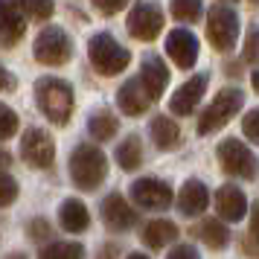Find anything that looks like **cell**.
<instances>
[{"mask_svg":"<svg viewBox=\"0 0 259 259\" xmlns=\"http://www.w3.org/2000/svg\"><path fill=\"white\" fill-rule=\"evenodd\" d=\"M140 84L146 88V94L152 102H157L160 96H163L166 84H169V67L163 64V59H157V56H146L143 59V70H140Z\"/></svg>","mask_w":259,"mask_h":259,"instance_id":"14","label":"cell"},{"mask_svg":"<svg viewBox=\"0 0 259 259\" xmlns=\"http://www.w3.org/2000/svg\"><path fill=\"white\" fill-rule=\"evenodd\" d=\"M18 125H21L18 114H15L9 105H3V102H0V140H9V137H15Z\"/></svg>","mask_w":259,"mask_h":259,"instance_id":"28","label":"cell"},{"mask_svg":"<svg viewBox=\"0 0 259 259\" xmlns=\"http://www.w3.org/2000/svg\"><path fill=\"white\" fill-rule=\"evenodd\" d=\"M88 131H91V137H96V140H111V137H117L119 131V119L111 114V111H96L94 117H91V122H88Z\"/></svg>","mask_w":259,"mask_h":259,"instance_id":"24","label":"cell"},{"mask_svg":"<svg viewBox=\"0 0 259 259\" xmlns=\"http://www.w3.org/2000/svg\"><path fill=\"white\" fill-rule=\"evenodd\" d=\"M163 29V12L152 0H137L128 12V32L137 41H154Z\"/></svg>","mask_w":259,"mask_h":259,"instance_id":"9","label":"cell"},{"mask_svg":"<svg viewBox=\"0 0 259 259\" xmlns=\"http://www.w3.org/2000/svg\"><path fill=\"white\" fill-rule=\"evenodd\" d=\"M9 160H12L9 152H3V149H0V166H9Z\"/></svg>","mask_w":259,"mask_h":259,"instance_id":"38","label":"cell"},{"mask_svg":"<svg viewBox=\"0 0 259 259\" xmlns=\"http://www.w3.org/2000/svg\"><path fill=\"white\" fill-rule=\"evenodd\" d=\"M207 82H210L207 73H198V76L187 79V82L172 94V99H169V111L178 114V117H189V114H195L201 96H204V91H207Z\"/></svg>","mask_w":259,"mask_h":259,"instance_id":"11","label":"cell"},{"mask_svg":"<svg viewBox=\"0 0 259 259\" xmlns=\"http://www.w3.org/2000/svg\"><path fill=\"white\" fill-rule=\"evenodd\" d=\"M91 3H94L96 12L117 15V12H122V9H125V3H128V0H91Z\"/></svg>","mask_w":259,"mask_h":259,"instance_id":"33","label":"cell"},{"mask_svg":"<svg viewBox=\"0 0 259 259\" xmlns=\"http://www.w3.org/2000/svg\"><path fill=\"white\" fill-rule=\"evenodd\" d=\"M166 259H201L198 256V250L192 245H178V247H172L169 253H166Z\"/></svg>","mask_w":259,"mask_h":259,"instance_id":"34","label":"cell"},{"mask_svg":"<svg viewBox=\"0 0 259 259\" xmlns=\"http://www.w3.org/2000/svg\"><path fill=\"white\" fill-rule=\"evenodd\" d=\"M207 38H210L212 50L230 53L236 47V38H239V15L230 6L215 3L207 12Z\"/></svg>","mask_w":259,"mask_h":259,"instance_id":"6","label":"cell"},{"mask_svg":"<svg viewBox=\"0 0 259 259\" xmlns=\"http://www.w3.org/2000/svg\"><path fill=\"white\" fill-rule=\"evenodd\" d=\"M73 56V41L70 35L61 29V26H47L41 29L35 38V59L41 64H50V67H59V64H67Z\"/></svg>","mask_w":259,"mask_h":259,"instance_id":"7","label":"cell"},{"mask_svg":"<svg viewBox=\"0 0 259 259\" xmlns=\"http://www.w3.org/2000/svg\"><path fill=\"white\" fill-rule=\"evenodd\" d=\"M117 105H119V111H122L125 117H143V114L149 111L152 99H149V94H146V88L140 84L137 76L128 79V82L117 91Z\"/></svg>","mask_w":259,"mask_h":259,"instance_id":"16","label":"cell"},{"mask_svg":"<svg viewBox=\"0 0 259 259\" xmlns=\"http://www.w3.org/2000/svg\"><path fill=\"white\" fill-rule=\"evenodd\" d=\"M204 12V6H201V0H172V18L175 21H198V15Z\"/></svg>","mask_w":259,"mask_h":259,"instance_id":"27","label":"cell"},{"mask_svg":"<svg viewBox=\"0 0 259 259\" xmlns=\"http://www.w3.org/2000/svg\"><path fill=\"white\" fill-rule=\"evenodd\" d=\"M26 32V21L24 15L15 9L12 0H0V38H3V44H18Z\"/></svg>","mask_w":259,"mask_h":259,"instance_id":"18","label":"cell"},{"mask_svg":"<svg viewBox=\"0 0 259 259\" xmlns=\"http://www.w3.org/2000/svg\"><path fill=\"white\" fill-rule=\"evenodd\" d=\"M166 56L175 61L181 70L195 67V61H198V38L189 29H172L166 35Z\"/></svg>","mask_w":259,"mask_h":259,"instance_id":"12","label":"cell"},{"mask_svg":"<svg viewBox=\"0 0 259 259\" xmlns=\"http://www.w3.org/2000/svg\"><path fill=\"white\" fill-rule=\"evenodd\" d=\"M35 102L41 114L56 122V125H67L73 114V88L59 76H41L35 82Z\"/></svg>","mask_w":259,"mask_h":259,"instance_id":"1","label":"cell"},{"mask_svg":"<svg viewBox=\"0 0 259 259\" xmlns=\"http://www.w3.org/2000/svg\"><path fill=\"white\" fill-rule=\"evenodd\" d=\"M242 105H245V94L239 88H224V91H219V96L204 108V114L198 117V134L207 137V134H215L219 128H224L242 111Z\"/></svg>","mask_w":259,"mask_h":259,"instance_id":"4","label":"cell"},{"mask_svg":"<svg viewBox=\"0 0 259 259\" xmlns=\"http://www.w3.org/2000/svg\"><path fill=\"white\" fill-rule=\"evenodd\" d=\"M117 163L122 166L125 172H134V169L143 163V143H140L137 134H128V137L117 146Z\"/></svg>","mask_w":259,"mask_h":259,"instance_id":"23","label":"cell"},{"mask_svg":"<svg viewBox=\"0 0 259 259\" xmlns=\"http://www.w3.org/2000/svg\"><path fill=\"white\" fill-rule=\"evenodd\" d=\"M15 9L26 18H32V21H47L50 15L56 12V3L53 0H12Z\"/></svg>","mask_w":259,"mask_h":259,"instance_id":"26","label":"cell"},{"mask_svg":"<svg viewBox=\"0 0 259 259\" xmlns=\"http://www.w3.org/2000/svg\"><path fill=\"white\" fill-rule=\"evenodd\" d=\"M195 233H198V239L207 242L212 250H222V247H227V242H230V230H227V224L219 222V219H204Z\"/></svg>","mask_w":259,"mask_h":259,"instance_id":"22","label":"cell"},{"mask_svg":"<svg viewBox=\"0 0 259 259\" xmlns=\"http://www.w3.org/2000/svg\"><path fill=\"white\" fill-rule=\"evenodd\" d=\"M119 256V247L117 245H102L99 247V256L96 259H117Z\"/></svg>","mask_w":259,"mask_h":259,"instance_id":"37","label":"cell"},{"mask_svg":"<svg viewBox=\"0 0 259 259\" xmlns=\"http://www.w3.org/2000/svg\"><path fill=\"white\" fill-rule=\"evenodd\" d=\"M219 160H222V169L227 175L233 178H242V181H253L259 172V160L256 154L247 149L242 140H236V137H227V140L219 143Z\"/></svg>","mask_w":259,"mask_h":259,"instance_id":"5","label":"cell"},{"mask_svg":"<svg viewBox=\"0 0 259 259\" xmlns=\"http://www.w3.org/2000/svg\"><path fill=\"white\" fill-rule=\"evenodd\" d=\"M247 64H259V26H250L245 38V50H242Z\"/></svg>","mask_w":259,"mask_h":259,"instance_id":"31","label":"cell"},{"mask_svg":"<svg viewBox=\"0 0 259 259\" xmlns=\"http://www.w3.org/2000/svg\"><path fill=\"white\" fill-rule=\"evenodd\" d=\"M242 134H245L250 143L259 146V108H253V111L245 114V119H242Z\"/></svg>","mask_w":259,"mask_h":259,"instance_id":"32","label":"cell"},{"mask_svg":"<svg viewBox=\"0 0 259 259\" xmlns=\"http://www.w3.org/2000/svg\"><path fill=\"white\" fill-rule=\"evenodd\" d=\"M250 84H253V91H256V94H259V70L253 73V76H250Z\"/></svg>","mask_w":259,"mask_h":259,"instance_id":"39","label":"cell"},{"mask_svg":"<svg viewBox=\"0 0 259 259\" xmlns=\"http://www.w3.org/2000/svg\"><path fill=\"white\" fill-rule=\"evenodd\" d=\"M125 259H149V256H146V253H128Z\"/></svg>","mask_w":259,"mask_h":259,"instance_id":"40","label":"cell"},{"mask_svg":"<svg viewBox=\"0 0 259 259\" xmlns=\"http://www.w3.org/2000/svg\"><path fill=\"white\" fill-rule=\"evenodd\" d=\"M149 131H152V140H154V146H157L160 152H172V149H178V146H181V128H178L175 119L166 117V114L152 117Z\"/></svg>","mask_w":259,"mask_h":259,"instance_id":"20","label":"cell"},{"mask_svg":"<svg viewBox=\"0 0 259 259\" xmlns=\"http://www.w3.org/2000/svg\"><path fill=\"white\" fill-rule=\"evenodd\" d=\"M131 201L146 210H166L172 204V187L160 178H140L131 184Z\"/></svg>","mask_w":259,"mask_h":259,"instance_id":"10","label":"cell"},{"mask_svg":"<svg viewBox=\"0 0 259 259\" xmlns=\"http://www.w3.org/2000/svg\"><path fill=\"white\" fill-rule=\"evenodd\" d=\"M250 3H259V0H250Z\"/></svg>","mask_w":259,"mask_h":259,"instance_id":"42","label":"cell"},{"mask_svg":"<svg viewBox=\"0 0 259 259\" xmlns=\"http://www.w3.org/2000/svg\"><path fill=\"white\" fill-rule=\"evenodd\" d=\"M70 178L84 192H94L108 178V157L94 143H79L70 154Z\"/></svg>","mask_w":259,"mask_h":259,"instance_id":"2","label":"cell"},{"mask_svg":"<svg viewBox=\"0 0 259 259\" xmlns=\"http://www.w3.org/2000/svg\"><path fill=\"white\" fill-rule=\"evenodd\" d=\"M250 236H253V242L259 245V201L250 204Z\"/></svg>","mask_w":259,"mask_h":259,"instance_id":"36","label":"cell"},{"mask_svg":"<svg viewBox=\"0 0 259 259\" xmlns=\"http://www.w3.org/2000/svg\"><path fill=\"white\" fill-rule=\"evenodd\" d=\"M15 88H18V76L9 73L6 67H0V94L3 91H15Z\"/></svg>","mask_w":259,"mask_h":259,"instance_id":"35","label":"cell"},{"mask_svg":"<svg viewBox=\"0 0 259 259\" xmlns=\"http://www.w3.org/2000/svg\"><path fill=\"white\" fill-rule=\"evenodd\" d=\"M207 204H210V192H207V187L201 184L198 178H189L187 184L181 187V192H178V210H181V215H201V212L207 210Z\"/></svg>","mask_w":259,"mask_h":259,"instance_id":"17","label":"cell"},{"mask_svg":"<svg viewBox=\"0 0 259 259\" xmlns=\"http://www.w3.org/2000/svg\"><path fill=\"white\" fill-rule=\"evenodd\" d=\"M38 259H84V247L79 242H50L41 247Z\"/></svg>","mask_w":259,"mask_h":259,"instance_id":"25","label":"cell"},{"mask_svg":"<svg viewBox=\"0 0 259 259\" xmlns=\"http://www.w3.org/2000/svg\"><path fill=\"white\" fill-rule=\"evenodd\" d=\"M88 59H91V64L96 67L99 76H117V73H122L128 67L131 53L122 47L114 35L96 32V35L91 38V44H88Z\"/></svg>","mask_w":259,"mask_h":259,"instance_id":"3","label":"cell"},{"mask_svg":"<svg viewBox=\"0 0 259 259\" xmlns=\"http://www.w3.org/2000/svg\"><path fill=\"white\" fill-rule=\"evenodd\" d=\"M26 236L32 239V242H47L53 239V224L47 222V219H32V222L26 224Z\"/></svg>","mask_w":259,"mask_h":259,"instance_id":"29","label":"cell"},{"mask_svg":"<svg viewBox=\"0 0 259 259\" xmlns=\"http://www.w3.org/2000/svg\"><path fill=\"white\" fill-rule=\"evenodd\" d=\"M140 239H143V245L146 247L160 250V247L172 245V242L178 239V227L172 222H166V219H154V222H149L140 230Z\"/></svg>","mask_w":259,"mask_h":259,"instance_id":"21","label":"cell"},{"mask_svg":"<svg viewBox=\"0 0 259 259\" xmlns=\"http://www.w3.org/2000/svg\"><path fill=\"white\" fill-rule=\"evenodd\" d=\"M215 210L222 215V222H242V215L247 212V195L242 192V187L224 184L215 192Z\"/></svg>","mask_w":259,"mask_h":259,"instance_id":"15","label":"cell"},{"mask_svg":"<svg viewBox=\"0 0 259 259\" xmlns=\"http://www.w3.org/2000/svg\"><path fill=\"white\" fill-rule=\"evenodd\" d=\"M9 259H26V256H24V253H12Z\"/></svg>","mask_w":259,"mask_h":259,"instance_id":"41","label":"cell"},{"mask_svg":"<svg viewBox=\"0 0 259 259\" xmlns=\"http://www.w3.org/2000/svg\"><path fill=\"white\" fill-rule=\"evenodd\" d=\"M18 181L12 175H6V172H0V207H9L15 198H18Z\"/></svg>","mask_w":259,"mask_h":259,"instance_id":"30","label":"cell"},{"mask_svg":"<svg viewBox=\"0 0 259 259\" xmlns=\"http://www.w3.org/2000/svg\"><path fill=\"white\" fill-rule=\"evenodd\" d=\"M59 224L67 233H84L91 227V212L79 198H64L59 207Z\"/></svg>","mask_w":259,"mask_h":259,"instance_id":"19","label":"cell"},{"mask_svg":"<svg viewBox=\"0 0 259 259\" xmlns=\"http://www.w3.org/2000/svg\"><path fill=\"white\" fill-rule=\"evenodd\" d=\"M21 157L32 169H50L56 160V143L44 128H26L21 137Z\"/></svg>","mask_w":259,"mask_h":259,"instance_id":"8","label":"cell"},{"mask_svg":"<svg viewBox=\"0 0 259 259\" xmlns=\"http://www.w3.org/2000/svg\"><path fill=\"white\" fill-rule=\"evenodd\" d=\"M102 222H105L108 230H114V233H122V230H128L137 224V210L131 207L125 195H119V192H111L105 201H102Z\"/></svg>","mask_w":259,"mask_h":259,"instance_id":"13","label":"cell"}]
</instances>
